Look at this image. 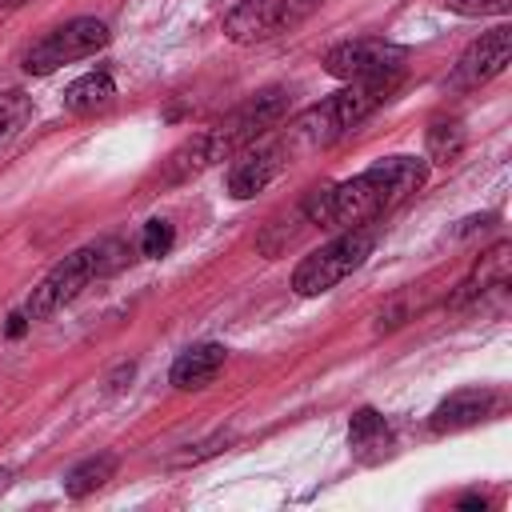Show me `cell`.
<instances>
[{
	"instance_id": "obj_19",
	"label": "cell",
	"mask_w": 512,
	"mask_h": 512,
	"mask_svg": "<svg viewBox=\"0 0 512 512\" xmlns=\"http://www.w3.org/2000/svg\"><path fill=\"white\" fill-rule=\"evenodd\" d=\"M168 248H172V224L168 220H148L144 236H140V252L160 260V256H168Z\"/></svg>"
},
{
	"instance_id": "obj_16",
	"label": "cell",
	"mask_w": 512,
	"mask_h": 512,
	"mask_svg": "<svg viewBox=\"0 0 512 512\" xmlns=\"http://www.w3.org/2000/svg\"><path fill=\"white\" fill-rule=\"evenodd\" d=\"M112 472H116V456H112V452L88 456V460H80V464H76V468L64 476V496L80 500V496H88V492L104 488V484L112 480Z\"/></svg>"
},
{
	"instance_id": "obj_6",
	"label": "cell",
	"mask_w": 512,
	"mask_h": 512,
	"mask_svg": "<svg viewBox=\"0 0 512 512\" xmlns=\"http://www.w3.org/2000/svg\"><path fill=\"white\" fill-rule=\"evenodd\" d=\"M320 8V0H244L224 16V36L232 44H264L296 28Z\"/></svg>"
},
{
	"instance_id": "obj_3",
	"label": "cell",
	"mask_w": 512,
	"mask_h": 512,
	"mask_svg": "<svg viewBox=\"0 0 512 512\" xmlns=\"http://www.w3.org/2000/svg\"><path fill=\"white\" fill-rule=\"evenodd\" d=\"M372 244H376L372 228L360 224V228H344L336 240H328V244H320L316 252H308V256L296 264V272H292L296 296H320V292L336 288L344 276H352V272L368 260Z\"/></svg>"
},
{
	"instance_id": "obj_15",
	"label": "cell",
	"mask_w": 512,
	"mask_h": 512,
	"mask_svg": "<svg viewBox=\"0 0 512 512\" xmlns=\"http://www.w3.org/2000/svg\"><path fill=\"white\" fill-rule=\"evenodd\" d=\"M112 96H116L112 76L108 72H88V76H80L64 88V108L68 112H96V108L112 104Z\"/></svg>"
},
{
	"instance_id": "obj_12",
	"label": "cell",
	"mask_w": 512,
	"mask_h": 512,
	"mask_svg": "<svg viewBox=\"0 0 512 512\" xmlns=\"http://www.w3.org/2000/svg\"><path fill=\"white\" fill-rule=\"evenodd\" d=\"M224 344H212V340H204V344H192V348H184L176 360H172V372H168V380L180 388V392H192V388H204V384H212L216 380V372L224 368Z\"/></svg>"
},
{
	"instance_id": "obj_22",
	"label": "cell",
	"mask_w": 512,
	"mask_h": 512,
	"mask_svg": "<svg viewBox=\"0 0 512 512\" xmlns=\"http://www.w3.org/2000/svg\"><path fill=\"white\" fill-rule=\"evenodd\" d=\"M460 508H484V496H464Z\"/></svg>"
},
{
	"instance_id": "obj_8",
	"label": "cell",
	"mask_w": 512,
	"mask_h": 512,
	"mask_svg": "<svg viewBox=\"0 0 512 512\" xmlns=\"http://www.w3.org/2000/svg\"><path fill=\"white\" fill-rule=\"evenodd\" d=\"M108 40H112V32H108L104 20L76 16V20L60 24V28H52L44 40H36V44L28 48V56H24V68H28L32 76H48V72H56L60 64H72V60H84V56L100 52Z\"/></svg>"
},
{
	"instance_id": "obj_10",
	"label": "cell",
	"mask_w": 512,
	"mask_h": 512,
	"mask_svg": "<svg viewBox=\"0 0 512 512\" xmlns=\"http://www.w3.org/2000/svg\"><path fill=\"white\" fill-rule=\"evenodd\" d=\"M284 160H288V148L284 144H260V148L244 152L228 168V196L232 200H248L256 192H264L276 180V172L284 168Z\"/></svg>"
},
{
	"instance_id": "obj_5",
	"label": "cell",
	"mask_w": 512,
	"mask_h": 512,
	"mask_svg": "<svg viewBox=\"0 0 512 512\" xmlns=\"http://www.w3.org/2000/svg\"><path fill=\"white\" fill-rule=\"evenodd\" d=\"M108 264V248L104 244H88V248H76L72 256H64L28 296V308L24 316L28 320H48L52 312H60L64 304H72Z\"/></svg>"
},
{
	"instance_id": "obj_4",
	"label": "cell",
	"mask_w": 512,
	"mask_h": 512,
	"mask_svg": "<svg viewBox=\"0 0 512 512\" xmlns=\"http://www.w3.org/2000/svg\"><path fill=\"white\" fill-rule=\"evenodd\" d=\"M284 112H288V92H284V88H268V92L244 100V104H240L236 112H228L216 128L200 132V136H204V148H208V160L216 164V160H228L232 152L256 144V136H264L268 128H276Z\"/></svg>"
},
{
	"instance_id": "obj_1",
	"label": "cell",
	"mask_w": 512,
	"mask_h": 512,
	"mask_svg": "<svg viewBox=\"0 0 512 512\" xmlns=\"http://www.w3.org/2000/svg\"><path fill=\"white\" fill-rule=\"evenodd\" d=\"M424 180H428L424 156H388L344 184L316 188L304 204V216H308V224H320V228H340V232L360 228L372 216L396 208L404 196H412Z\"/></svg>"
},
{
	"instance_id": "obj_9",
	"label": "cell",
	"mask_w": 512,
	"mask_h": 512,
	"mask_svg": "<svg viewBox=\"0 0 512 512\" xmlns=\"http://www.w3.org/2000/svg\"><path fill=\"white\" fill-rule=\"evenodd\" d=\"M508 56H512V32L500 24V28L484 32V36L460 56V64H456V72H452V84H456V88H476V84L500 76L504 64H508Z\"/></svg>"
},
{
	"instance_id": "obj_2",
	"label": "cell",
	"mask_w": 512,
	"mask_h": 512,
	"mask_svg": "<svg viewBox=\"0 0 512 512\" xmlns=\"http://www.w3.org/2000/svg\"><path fill=\"white\" fill-rule=\"evenodd\" d=\"M392 84L396 80H364V84H348L336 96L312 104L308 112H300L292 120L284 148L292 152V148H328V144H336L340 136H348L360 120H368L388 100Z\"/></svg>"
},
{
	"instance_id": "obj_21",
	"label": "cell",
	"mask_w": 512,
	"mask_h": 512,
	"mask_svg": "<svg viewBox=\"0 0 512 512\" xmlns=\"http://www.w3.org/2000/svg\"><path fill=\"white\" fill-rule=\"evenodd\" d=\"M24 320H28V316H12V324H8V336H20V332H24Z\"/></svg>"
},
{
	"instance_id": "obj_18",
	"label": "cell",
	"mask_w": 512,
	"mask_h": 512,
	"mask_svg": "<svg viewBox=\"0 0 512 512\" xmlns=\"http://www.w3.org/2000/svg\"><path fill=\"white\" fill-rule=\"evenodd\" d=\"M28 112H32V100H28L20 88L0 92V144H4L8 136H16V128L28 120Z\"/></svg>"
},
{
	"instance_id": "obj_24",
	"label": "cell",
	"mask_w": 512,
	"mask_h": 512,
	"mask_svg": "<svg viewBox=\"0 0 512 512\" xmlns=\"http://www.w3.org/2000/svg\"><path fill=\"white\" fill-rule=\"evenodd\" d=\"M4 480H8V472H4V468H0V488H4Z\"/></svg>"
},
{
	"instance_id": "obj_14",
	"label": "cell",
	"mask_w": 512,
	"mask_h": 512,
	"mask_svg": "<svg viewBox=\"0 0 512 512\" xmlns=\"http://www.w3.org/2000/svg\"><path fill=\"white\" fill-rule=\"evenodd\" d=\"M508 280V244H496L488 256H480V264L472 268V276L460 284V292H456V300L452 304H464V300H476V296H484L492 284L500 288Z\"/></svg>"
},
{
	"instance_id": "obj_11",
	"label": "cell",
	"mask_w": 512,
	"mask_h": 512,
	"mask_svg": "<svg viewBox=\"0 0 512 512\" xmlns=\"http://www.w3.org/2000/svg\"><path fill=\"white\" fill-rule=\"evenodd\" d=\"M492 408H496V396H492V392H484V388H464V392H452L448 400H440L428 424H432V432L444 436V432H460V428L480 424Z\"/></svg>"
},
{
	"instance_id": "obj_13",
	"label": "cell",
	"mask_w": 512,
	"mask_h": 512,
	"mask_svg": "<svg viewBox=\"0 0 512 512\" xmlns=\"http://www.w3.org/2000/svg\"><path fill=\"white\" fill-rule=\"evenodd\" d=\"M348 448L360 464H380L384 456H392V428L384 424V416L376 408H360L348 424Z\"/></svg>"
},
{
	"instance_id": "obj_23",
	"label": "cell",
	"mask_w": 512,
	"mask_h": 512,
	"mask_svg": "<svg viewBox=\"0 0 512 512\" xmlns=\"http://www.w3.org/2000/svg\"><path fill=\"white\" fill-rule=\"evenodd\" d=\"M0 4H4V8H16V4H24V0H0Z\"/></svg>"
},
{
	"instance_id": "obj_7",
	"label": "cell",
	"mask_w": 512,
	"mask_h": 512,
	"mask_svg": "<svg viewBox=\"0 0 512 512\" xmlns=\"http://www.w3.org/2000/svg\"><path fill=\"white\" fill-rule=\"evenodd\" d=\"M408 64V48L392 40H344L324 56V72L344 80V84H364V80H400Z\"/></svg>"
},
{
	"instance_id": "obj_20",
	"label": "cell",
	"mask_w": 512,
	"mask_h": 512,
	"mask_svg": "<svg viewBox=\"0 0 512 512\" xmlns=\"http://www.w3.org/2000/svg\"><path fill=\"white\" fill-rule=\"evenodd\" d=\"M444 8L460 16H504L512 0H444Z\"/></svg>"
},
{
	"instance_id": "obj_17",
	"label": "cell",
	"mask_w": 512,
	"mask_h": 512,
	"mask_svg": "<svg viewBox=\"0 0 512 512\" xmlns=\"http://www.w3.org/2000/svg\"><path fill=\"white\" fill-rule=\"evenodd\" d=\"M464 152V124L460 120H432L428 128V160L432 164H452Z\"/></svg>"
}]
</instances>
